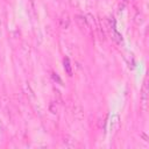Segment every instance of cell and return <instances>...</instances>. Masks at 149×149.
Returning <instances> with one entry per match:
<instances>
[{
    "label": "cell",
    "instance_id": "1",
    "mask_svg": "<svg viewBox=\"0 0 149 149\" xmlns=\"http://www.w3.org/2000/svg\"><path fill=\"white\" fill-rule=\"evenodd\" d=\"M64 70L66 71L68 74H71V64H70V59L69 58H64Z\"/></svg>",
    "mask_w": 149,
    "mask_h": 149
},
{
    "label": "cell",
    "instance_id": "2",
    "mask_svg": "<svg viewBox=\"0 0 149 149\" xmlns=\"http://www.w3.org/2000/svg\"><path fill=\"white\" fill-rule=\"evenodd\" d=\"M147 91H148L147 83H144V85L142 87V102H143V105H146V102H147Z\"/></svg>",
    "mask_w": 149,
    "mask_h": 149
}]
</instances>
